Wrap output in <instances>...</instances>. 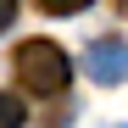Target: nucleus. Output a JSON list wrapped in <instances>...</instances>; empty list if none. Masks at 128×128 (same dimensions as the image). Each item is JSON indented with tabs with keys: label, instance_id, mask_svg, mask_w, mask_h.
Instances as JSON below:
<instances>
[{
	"label": "nucleus",
	"instance_id": "7ed1b4c3",
	"mask_svg": "<svg viewBox=\"0 0 128 128\" xmlns=\"http://www.w3.org/2000/svg\"><path fill=\"white\" fill-rule=\"evenodd\" d=\"M95 0H39V11L45 17H78V11H89Z\"/></svg>",
	"mask_w": 128,
	"mask_h": 128
},
{
	"label": "nucleus",
	"instance_id": "20e7f679",
	"mask_svg": "<svg viewBox=\"0 0 128 128\" xmlns=\"http://www.w3.org/2000/svg\"><path fill=\"white\" fill-rule=\"evenodd\" d=\"M22 122H28L22 100H17V95H0V128H22Z\"/></svg>",
	"mask_w": 128,
	"mask_h": 128
},
{
	"label": "nucleus",
	"instance_id": "423d86ee",
	"mask_svg": "<svg viewBox=\"0 0 128 128\" xmlns=\"http://www.w3.org/2000/svg\"><path fill=\"white\" fill-rule=\"evenodd\" d=\"M117 11H122V17H128V0H117Z\"/></svg>",
	"mask_w": 128,
	"mask_h": 128
},
{
	"label": "nucleus",
	"instance_id": "f257e3e1",
	"mask_svg": "<svg viewBox=\"0 0 128 128\" xmlns=\"http://www.w3.org/2000/svg\"><path fill=\"white\" fill-rule=\"evenodd\" d=\"M11 72H17V84H22L28 95L56 100V95H67V84H72V61H67V50H61L56 39H22L17 56H11Z\"/></svg>",
	"mask_w": 128,
	"mask_h": 128
},
{
	"label": "nucleus",
	"instance_id": "39448f33",
	"mask_svg": "<svg viewBox=\"0 0 128 128\" xmlns=\"http://www.w3.org/2000/svg\"><path fill=\"white\" fill-rule=\"evenodd\" d=\"M17 22V0H0V28H11Z\"/></svg>",
	"mask_w": 128,
	"mask_h": 128
},
{
	"label": "nucleus",
	"instance_id": "f03ea898",
	"mask_svg": "<svg viewBox=\"0 0 128 128\" xmlns=\"http://www.w3.org/2000/svg\"><path fill=\"white\" fill-rule=\"evenodd\" d=\"M84 72H89L100 89L122 84V78H128V45H122V34H106V39H95V45L84 50Z\"/></svg>",
	"mask_w": 128,
	"mask_h": 128
}]
</instances>
